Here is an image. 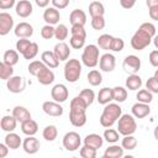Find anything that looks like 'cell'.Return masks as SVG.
<instances>
[{
	"label": "cell",
	"instance_id": "03108f58",
	"mask_svg": "<svg viewBox=\"0 0 158 158\" xmlns=\"http://www.w3.org/2000/svg\"><path fill=\"white\" fill-rule=\"evenodd\" d=\"M153 135H154V138L158 141V125L156 126V128H154V131H153Z\"/></svg>",
	"mask_w": 158,
	"mask_h": 158
},
{
	"label": "cell",
	"instance_id": "7c38bea8",
	"mask_svg": "<svg viewBox=\"0 0 158 158\" xmlns=\"http://www.w3.org/2000/svg\"><path fill=\"white\" fill-rule=\"evenodd\" d=\"M14 27V19L9 12H0V35L6 36Z\"/></svg>",
	"mask_w": 158,
	"mask_h": 158
},
{
	"label": "cell",
	"instance_id": "7402d4cb",
	"mask_svg": "<svg viewBox=\"0 0 158 158\" xmlns=\"http://www.w3.org/2000/svg\"><path fill=\"white\" fill-rule=\"evenodd\" d=\"M41 60L47 65V67H49L51 69H54V68H57L58 65H59V59L56 57V54L53 53V51L51 52V51H44V52H42V54H41Z\"/></svg>",
	"mask_w": 158,
	"mask_h": 158
},
{
	"label": "cell",
	"instance_id": "52a82bcc",
	"mask_svg": "<svg viewBox=\"0 0 158 158\" xmlns=\"http://www.w3.org/2000/svg\"><path fill=\"white\" fill-rule=\"evenodd\" d=\"M122 67L125 72H127L128 74H137V72L141 68V59L135 54H130L123 59Z\"/></svg>",
	"mask_w": 158,
	"mask_h": 158
},
{
	"label": "cell",
	"instance_id": "1f68e13d",
	"mask_svg": "<svg viewBox=\"0 0 158 158\" xmlns=\"http://www.w3.org/2000/svg\"><path fill=\"white\" fill-rule=\"evenodd\" d=\"M2 62L9 64V65H15L19 63V52L15 49H7L5 51L4 56H2Z\"/></svg>",
	"mask_w": 158,
	"mask_h": 158
},
{
	"label": "cell",
	"instance_id": "c3c4849f",
	"mask_svg": "<svg viewBox=\"0 0 158 158\" xmlns=\"http://www.w3.org/2000/svg\"><path fill=\"white\" fill-rule=\"evenodd\" d=\"M69 44L74 49H81L85 44V38L79 37V36H72L70 40H69Z\"/></svg>",
	"mask_w": 158,
	"mask_h": 158
},
{
	"label": "cell",
	"instance_id": "f35d334b",
	"mask_svg": "<svg viewBox=\"0 0 158 158\" xmlns=\"http://www.w3.org/2000/svg\"><path fill=\"white\" fill-rule=\"evenodd\" d=\"M112 94H114V100L116 102H123L127 99V90L123 86L112 88Z\"/></svg>",
	"mask_w": 158,
	"mask_h": 158
},
{
	"label": "cell",
	"instance_id": "816d5d0a",
	"mask_svg": "<svg viewBox=\"0 0 158 158\" xmlns=\"http://www.w3.org/2000/svg\"><path fill=\"white\" fill-rule=\"evenodd\" d=\"M31 43H32V42H31L30 40H27V38H19L17 42H16V51H17L20 54H22V53L27 49V47H28Z\"/></svg>",
	"mask_w": 158,
	"mask_h": 158
},
{
	"label": "cell",
	"instance_id": "9f6ffc18",
	"mask_svg": "<svg viewBox=\"0 0 158 158\" xmlns=\"http://www.w3.org/2000/svg\"><path fill=\"white\" fill-rule=\"evenodd\" d=\"M148 59H149V63H151L154 68H158V49L152 51V52L149 53Z\"/></svg>",
	"mask_w": 158,
	"mask_h": 158
},
{
	"label": "cell",
	"instance_id": "3957f363",
	"mask_svg": "<svg viewBox=\"0 0 158 158\" xmlns=\"http://www.w3.org/2000/svg\"><path fill=\"white\" fill-rule=\"evenodd\" d=\"M99 56H100V49L99 46L96 44H88L83 49L81 54V62L85 67L88 68H94L99 64Z\"/></svg>",
	"mask_w": 158,
	"mask_h": 158
},
{
	"label": "cell",
	"instance_id": "7bdbcfd3",
	"mask_svg": "<svg viewBox=\"0 0 158 158\" xmlns=\"http://www.w3.org/2000/svg\"><path fill=\"white\" fill-rule=\"evenodd\" d=\"M46 67V64L42 60H32L28 64V73L33 77H37V74L41 72V69H43Z\"/></svg>",
	"mask_w": 158,
	"mask_h": 158
},
{
	"label": "cell",
	"instance_id": "8fae6325",
	"mask_svg": "<svg viewBox=\"0 0 158 158\" xmlns=\"http://www.w3.org/2000/svg\"><path fill=\"white\" fill-rule=\"evenodd\" d=\"M116 65V58L111 53H104L99 59V67L102 72H112Z\"/></svg>",
	"mask_w": 158,
	"mask_h": 158
},
{
	"label": "cell",
	"instance_id": "5b68a950",
	"mask_svg": "<svg viewBox=\"0 0 158 158\" xmlns=\"http://www.w3.org/2000/svg\"><path fill=\"white\" fill-rule=\"evenodd\" d=\"M137 130V123L135 120L133 115H121V117L118 118L117 122V131L120 132V135L122 136H127V135H133Z\"/></svg>",
	"mask_w": 158,
	"mask_h": 158
},
{
	"label": "cell",
	"instance_id": "5bb4252c",
	"mask_svg": "<svg viewBox=\"0 0 158 158\" xmlns=\"http://www.w3.org/2000/svg\"><path fill=\"white\" fill-rule=\"evenodd\" d=\"M131 112H132V115H133L136 118H144L146 116H148V115L151 114L149 104H144V102L137 101L136 104L132 105Z\"/></svg>",
	"mask_w": 158,
	"mask_h": 158
},
{
	"label": "cell",
	"instance_id": "6f0895ef",
	"mask_svg": "<svg viewBox=\"0 0 158 158\" xmlns=\"http://www.w3.org/2000/svg\"><path fill=\"white\" fill-rule=\"evenodd\" d=\"M14 5H15V0H0V9L1 10L11 9Z\"/></svg>",
	"mask_w": 158,
	"mask_h": 158
},
{
	"label": "cell",
	"instance_id": "681fc988",
	"mask_svg": "<svg viewBox=\"0 0 158 158\" xmlns=\"http://www.w3.org/2000/svg\"><path fill=\"white\" fill-rule=\"evenodd\" d=\"M146 89H148L153 94H158V79L154 75L148 78V80L146 81Z\"/></svg>",
	"mask_w": 158,
	"mask_h": 158
},
{
	"label": "cell",
	"instance_id": "4dcf8cb0",
	"mask_svg": "<svg viewBox=\"0 0 158 158\" xmlns=\"http://www.w3.org/2000/svg\"><path fill=\"white\" fill-rule=\"evenodd\" d=\"M89 14L91 17H96V16H104L105 14V7L102 5V2L100 1H91L89 4Z\"/></svg>",
	"mask_w": 158,
	"mask_h": 158
},
{
	"label": "cell",
	"instance_id": "30bf717a",
	"mask_svg": "<svg viewBox=\"0 0 158 158\" xmlns=\"http://www.w3.org/2000/svg\"><path fill=\"white\" fill-rule=\"evenodd\" d=\"M51 96L54 101L60 104V102H64L68 99L69 91H68V89L64 84H56L51 90Z\"/></svg>",
	"mask_w": 158,
	"mask_h": 158
},
{
	"label": "cell",
	"instance_id": "f907efd6",
	"mask_svg": "<svg viewBox=\"0 0 158 158\" xmlns=\"http://www.w3.org/2000/svg\"><path fill=\"white\" fill-rule=\"evenodd\" d=\"M105 19L104 16H96V17H91V27L96 31H100L105 27Z\"/></svg>",
	"mask_w": 158,
	"mask_h": 158
},
{
	"label": "cell",
	"instance_id": "7a4b0ae2",
	"mask_svg": "<svg viewBox=\"0 0 158 158\" xmlns=\"http://www.w3.org/2000/svg\"><path fill=\"white\" fill-rule=\"evenodd\" d=\"M122 115V109L116 102H109L105 105L102 114L100 116V125L105 128L111 127Z\"/></svg>",
	"mask_w": 158,
	"mask_h": 158
},
{
	"label": "cell",
	"instance_id": "94428289",
	"mask_svg": "<svg viewBox=\"0 0 158 158\" xmlns=\"http://www.w3.org/2000/svg\"><path fill=\"white\" fill-rule=\"evenodd\" d=\"M9 147H7V144L4 142V143H0V158H5L6 156H7V153H9Z\"/></svg>",
	"mask_w": 158,
	"mask_h": 158
},
{
	"label": "cell",
	"instance_id": "91938a15",
	"mask_svg": "<svg viewBox=\"0 0 158 158\" xmlns=\"http://www.w3.org/2000/svg\"><path fill=\"white\" fill-rule=\"evenodd\" d=\"M148 14H149V17L154 21H158V6H153V7H149L148 9Z\"/></svg>",
	"mask_w": 158,
	"mask_h": 158
},
{
	"label": "cell",
	"instance_id": "cb8c5ba5",
	"mask_svg": "<svg viewBox=\"0 0 158 158\" xmlns=\"http://www.w3.org/2000/svg\"><path fill=\"white\" fill-rule=\"evenodd\" d=\"M69 22L72 25H83L84 26L86 23V14L80 9H75L69 15Z\"/></svg>",
	"mask_w": 158,
	"mask_h": 158
},
{
	"label": "cell",
	"instance_id": "44dd1931",
	"mask_svg": "<svg viewBox=\"0 0 158 158\" xmlns=\"http://www.w3.org/2000/svg\"><path fill=\"white\" fill-rule=\"evenodd\" d=\"M84 144H86L89 147H93L95 149H99L104 144V137H101L98 133H89L84 138Z\"/></svg>",
	"mask_w": 158,
	"mask_h": 158
},
{
	"label": "cell",
	"instance_id": "ffe728a7",
	"mask_svg": "<svg viewBox=\"0 0 158 158\" xmlns=\"http://www.w3.org/2000/svg\"><path fill=\"white\" fill-rule=\"evenodd\" d=\"M36 78H37V80H38L40 84H42V85H49V84H52L54 81V73L51 70L49 67L46 65L43 69H41V72L37 74Z\"/></svg>",
	"mask_w": 158,
	"mask_h": 158
},
{
	"label": "cell",
	"instance_id": "7dc6e473",
	"mask_svg": "<svg viewBox=\"0 0 158 158\" xmlns=\"http://www.w3.org/2000/svg\"><path fill=\"white\" fill-rule=\"evenodd\" d=\"M54 31H56V27H53V25H47L46 23L41 28V36L44 40H51L52 37H54Z\"/></svg>",
	"mask_w": 158,
	"mask_h": 158
},
{
	"label": "cell",
	"instance_id": "d4e9b609",
	"mask_svg": "<svg viewBox=\"0 0 158 158\" xmlns=\"http://www.w3.org/2000/svg\"><path fill=\"white\" fill-rule=\"evenodd\" d=\"M21 131L22 133H25L26 136H35L38 131V125L35 120L28 118L23 122H21Z\"/></svg>",
	"mask_w": 158,
	"mask_h": 158
},
{
	"label": "cell",
	"instance_id": "9a60e30c",
	"mask_svg": "<svg viewBox=\"0 0 158 158\" xmlns=\"http://www.w3.org/2000/svg\"><path fill=\"white\" fill-rule=\"evenodd\" d=\"M15 11H16L17 16H20L22 19H26L32 14L33 7H32V4L28 0H20L15 5Z\"/></svg>",
	"mask_w": 158,
	"mask_h": 158
},
{
	"label": "cell",
	"instance_id": "bcb514c9",
	"mask_svg": "<svg viewBox=\"0 0 158 158\" xmlns=\"http://www.w3.org/2000/svg\"><path fill=\"white\" fill-rule=\"evenodd\" d=\"M96 151H98V149L84 144V147L80 148L79 154H80L81 158H95V157H96Z\"/></svg>",
	"mask_w": 158,
	"mask_h": 158
},
{
	"label": "cell",
	"instance_id": "4316f807",
	"mask_svg": "<svg viewBox=\"0 0 158 158\" xmlns=\"http://www.w3.org/2000/svg\"><path fill=\"white\" fill-rule=\"evenodd\" d=\"M96 100H98L99 104H101V105H106V104L111 102V101L114 100L112 89H111V88H102V89H100Z\"/></svg>",
	"mask_w": 158,
	"mask_h": 158
},
{
	"label": "cell",
	"instance_id": "ba28073f",
	"mask_svg": "<svg viewBox=\"0 0 158 158\" xmlns=\"http://www.w3.org/2000/svg\"><path fill=\"white\" fill-rule=\"evenodd\" d=\"M6 88L10 93L19 94L25 90V80L20 75H12L10 79L6 80Z\"/></svg>",
	"mask_w": 158,
	"mask_h": 158
},
{
	"label": "cell",
	"instance_id": "f5cc1de1",
	"mask_svg": "<svg viewBox=\"0 0 158 158\" xmlns=\"http://www.w3.org/2000/svg\"><path fill=\"white\" fill-rule=\"evenodd\" d=\"M70 33H72V36H79V37L86 38V31L83 25H72Z\"/></svg>",
	"mask_w": 158,
	"mask_h": 158
},
{
	"label": "cell",
	"instance_id": "db71d44e",
	"mask_svg": "<svg viewBox=\"0 0 158 158\" xmlns=\"http://www.w3.org/2000/svg\"><path fill=\"white\" fill-rule=\"evenodd\" d=\"M125 47V42L122 38L120 37H114L112 40V43H111V51L114 52H121Z\"/></svg>",
	"mask_w": 158,
	"mask_h": 158
},
{
	"label": "cell",
	"instance_id": "277c9868",
	"mask_svg": "<svg viewBox=\"0 0 158 158\" xmlns=\"http://www.w3.org/2000/svg\"><path fill=\"white\" fill-rule=\"evenodd\" d=\"M81 74V63L79 59H69L64 65V78L69 83H75L79 80Z\"/></svg>",
	"mask_w": 158,
	"mask_h": 158
},
{
	"label": "cell",
	"instance_id": "d6986e66",
	"mask_svg": "<svg viewBox=\"0 0 158 158\" xmlns=\"http://www.w3.org/2000/svg\"><path fill=\"white\" fill-rule=\"evenodd\" d=\"M43 20L47 25H57L60 20V14L56 7H47L43 12Z\"/></svg>",
	"mask_w": 158,
	"mask_h": 158
},
{
	"label": "cell",
	"instance_id": "e575fe53",
	"mask_svg": "<svg viewBox=\"0 0 158 158\" xmlns=\"http://www.w3.org/2000/svg\"><path fill=\"white\" fill-rule=\"evenodd\" d=\"M88 81H89V84L91 85V86H99L100 84H101V81H102V75H101V73L99 72V70H96V69H93V70H90L89 73H88Z\"/></svg>",
	"mask_w": 158,
	"mask_h": 158
},
{
	"label": "cell",
	"instance_id": "f546056e",
	"mask_svg": "<svg viewBox=\"0 0 158 158\" xmlns=\"http://www.w3.org/2000/svg\"><path fill=\"white\" fill-rule=\"evenodd\" d=\"M142 86V79L138 74H130L126 79V88L128 90H138Z\"/></svg>",
	"mask_w": 158,
	"mask_h": 158
},
{
	"label": "cell",
	"instance_id": "836d02e7",
	"mask_svg": "<svg viewBox=\"0 0 158 158\" xmlns=\"http://www.w3.org/2000/svg\"><path fill=\"white\" fill-rule=\"evenodd\" d=\"M114 37L111 35L104 33L98 38V46L101 49H106V51H111V43H112Z\"/></svg>",
	"mask_w": 158,
	"mask_h": 158
},
{
	"label": "cell",
	"instance_id": "484cf974",
	"mask_svg": "<svg viewBox=\"0 0 158 158\" xmlns=\"http://www.w3.org/2000/svg\"><path fill=\"white\" fill-rule=\"evenodd\" d=\"M4 142L7 144V147L10 149H17L22 144V141H21L20 136L17 133H15V132H7V135L5 136Z\"/></svg>",
	"mask_w": 158,
	"mask_h": 158
},
{
	"label": "cell",
	"instance_id": "74e56055",
	"mask_svg": "<svg viewBox=\"0 0 158 158\" xmlns=\"http://www.w3.org/2000/svg\"><path fill=\"white\" fill-rule=\"evenodd\" d=\"M120 138V132L117 130H114V128H110L107 127L105 131H104V139L109 143H116Z\"/></svg>",
	"mask_w": 158,
	"mask_h": 158
},
{
	"label": "cell",
	"instance_id": "603a6c76",
	"mask_svg": "<svg viewBox=\"0 0 158 158\" xmlns=\"http://www.w3.org/2000/svg\"><path fill=\"white\" fill-rule=\"evenodd\" d=\"M17 120L15 118L14 115H5L2 116L1 118V122H0V126H1V130L5 131V132H14V130L16 128V125H17Z\"/></svg>",
	"mask_w": 158,
	"mask_h": 158
},
{
	"label": "cell",
	"instance_id": "6125c7cd",
	"mask_svg": "<svg viewBox=\"0 0 158 158\" xmlns=\"http://www.w3.org/2000/svg\"><path fill=\"white\" fill-rule=\"evenodd\" d=\"M49 1H51V0H35L36 5H37L38 7H47L48 4H49Z\"/></svg>",
	"mask_w": 158,
	"mask_h": 158
},
{
	"label": "cell",
	"instance_id": "be15d7a7",
	"mask_svg": "<svg viewBox=\"0 0 158 158\" xmlns=\"http://www.w3.org/2000/svg\"><path fill=\"white\" fill-rule=\"evenodd\" d=\"M146 4L149 7H153V6H158V0H146Z\"/></svg>",
	"mask_w": 158,
	"mask_h": 158
},
{
	"label": "cell",
	"instance_id": "9c48e42d",
	"mask_svg": "<svg viewBox=\"0 0 158 158\" xmlns=\"http://www.w3.org/2000/svg\"><path fill=\"white\" fill-rule=\"evenodd\" d=\"M42 110L46 115L52 116V117H58L63 115V107L59 105L57 101H44L42 104Z\"/></svg>",
	"mask_w": 158,
	"mask_h": 158
},
{
	"label": "cell",
	"instance_id": "f1b7e54d",
	"mask_svg": "<svg viewBox=\"0 0 158 158\" xmlns=\"http://www.w3.org/2000/svg\"><path fill=\"white\" fill-rule=\"evenodd\" d=\"M123 156V148L118 144H112L107 147L102 154L104 158H121Z\"/></svg>",
	"mask_w": 158,
	"mask_h": 158
},
{
	"label": "cell",
	"instance_id": "ab89813d",
	"mask_svg": "<svg viewBox=\"0 0 158 158\" xmlns=\"http://www.w3.org/2000/svg\"><path fill=\"white\" fill-rule=\"evenodd\" d=\"M136 99L139 102L149 104L153 100V93H151L148 89H141V90H138V93L136 95Z\"/></svg>",
	"mask_w": 158,
	"mask_h": 158
},
{
	"label": "cell",
	"instance_id": "8992f818",
	"mask_svg": "<svg viewBox=\"0 0 158 158\" xmlns=\"http://www.w3.org/2000/svg\"><path fill=\"white\" fill-rule=\"evenodd\" d=\"M80 144H81V138H80V135L78 132L70 131V132H67L64 135V137H63V147L67 151L74 152L78 148H80Z\"/></svg>",
	"mask_w": 158,
	"mask_h": 158
},
{
	"label": "cell",
	"instance_id": "b9f144b4",
	"mask_svg": "<svg viewBox=\"0 0 158 158\" xmlns=\"http://www.w3.org/2000/svg\"><path fill=\"white\" fill-rule=\"evenodd\" d=\"M14 75V68L12 65H9L4 62L0 63V78L2 80H7Z\"/></svg>",
	"mask_w": 158,
	"mask_h": 158
},
{
	"label": "cell",
	"instance_id": "60d3db41",
	"mask_svg": "<svg viewBox=\"0 0 158 158\" xmlns=\"http://www.w3.org/2000/svg\"><path fill=\"white\" fill-rule=\"evenodd\" d=\"M68 35H69L68 27H67L64 23H58L57 27H56V31H54V37H56L59 42H62V41H64V40L68 37Z\"/></svg>",
	"mask_w": 158,
	"mask_h": 158
},
{
	"label": "cell",
	"instance_id": "003e7915",
	"mask_svg": "<svg viewBox=\"0 0 158 158\" xmlns=\"http://www.w3.org/2000/svg\"><path fill=\"white\" fill-rule=\"evenodd\" d=\"M154 77L158 79V69H156V72H154Z\"/></svg>",
	"mask_w": 158,
	"mask_h": 158
},
{
	"label": "cell",
	"instance_id": "11a10c76",
	"mask_svg": "<svg viewBox=\"0 0 158 158\" xmlns=\"http://www.w3.org/2000/svg\"><path fill=\"white\" fill-rule=\"evenodd\" d=\"M53 7L58 9V10H62V9H65L68 5H69V0H51Z\"/></svg>",
	"mask_w": 158,
	"mask_h": 158
},
{
	"label": "cell",
	"instance_id": "8d00e7d4",
	"mask_svg": "<svg viewBox=\"0 0 158 158\" xmlns=\"http://www.w3.org/2000/svg\"><path fill=\"white\" fill-rule=\"evenodd\" d=\"M69 109H70V110H77V111H86L88 105H86V102L78 95V96H75L74 99H72Z\"/></svg>",
	"mask_w": 158,
	"mask_h": 158
},
{
	"label": "cell",
	"instance_id": "6da1fadb",
	"mask_svg": "<svg viewBox=\"0 0 158 158\" xmlns=\"http://www.w3.org/2000/svg\"><path fill=\"white\" fill-rule=\"evenodd\" d=\"M156 36V26L152 22H143L131 38V47L136 51H142L148 47Z\"/></svg>",
	"mask_w": 158,
	"mask_h": 158
},
{
	"label": "cell",
	"instance_id": "e7e4bbea",
	"mask_svg": "<svg viewBox=\"0 0 158 158\" xmlns=\"http://www.w3.org/2000/svg\"><path fill=\"white\" fill-rule=\"evenodd\" d=\"M152 41H153V44H154V47L158 49V35H156V36L153 37V40H152Z\"/></svg>",
	"mask_w": 158,
	"mask_h": 158
},
{
	"label": "cell",
	"instance_id": "ee69618b",
	"mask_svg": "<svg viewBox=\"0 0 158 158\" xmlns=\"http://www.w3.org/2000/svg\"><path fill=\"white\" fill-rule=\"evenodd\" d=\"M38 54V44L36 43V42H32L28 47H27V49L22 53V57L25 58V59H33Z\"/></svg>",
	"mask_w": 158,
	"mask_h": 158
},
{
	"label": "cell",
	"instance_id": "2e32d148",
	"mask_svg": "<svg viewBox=\"0 0 158 158\" xmlns=\"http://www.w3.org/2000/svg\"><path fill=\"white\" fill-rule=\"evenodd\" d=\"M14 32L19 38H30L33 35V27L28 22H20L16 25Z\"/></svg>",
	"mask_w": 158,
	"mask_h": 158
},
{
	"label": "cell",
	"instance_id": "4fadbf2b",
	"mask_svg": "<svg viewBox=\"0 0 158 158\" xmlns=\"http://www.w3.org/2000/svg\"><path fill=\"white\" fill-rule=\"evenodd\" d=\"M40 147H41V143L35 136H27V138H25L22 142V148L27 154L37 153Z\"/></svg>",
	"mask_w": 158,
	"mask_h": 158
},
{
	"label": "cell",
	"instance_id": "ac0fdd59",
	"mask_svg": "<svg viewBox=\"0 0 158 158\" xmlns=\"http://www.w3.org/2000/svg\"><path fill=\"white\" fill-rule=\"evenodd\" d=\"M53 53L59 59V62H63V60H67L69 58V56H70V48H69V46L64 41H62V42H58L54 46Z\"/></svg>",
	"mask_w": 158,
	"mask_h": 158
},
{
	"label": "cell",
	"instance_id": "e0dca14e",
	"mask_svg": "<svg viewBox=\"0 0 158 158\" xmlns=\"http://www.w3.org/2000/svg\"><path fill=\"white\" fill-rule=\"evenodd\" d=\"M69 121L74 127H81L86 123V111L69 110Z\"/></svg>",
	"mask_w": 158,
	"mask_h": 158
},
{
	"label": "cell",
	"instance_id": "f6af8a7d",
	"mask_svg": "<svg viewBox=\"0 0 158 158\" xmlns=\"http://www.w3.org/2000/svg\"><path fill=\"white\" fill-rule=\"evenodd\" d=\"M79 96L86 102L88 106H90L94 100H95V93L91 90V89H83L80 93H79Z\"/></svg>",
	"mask_w": 158,
	"mask_h": 158
},
{
	"label": "cell",
	"instance_id": "d590c367",
	"mask_svg": "<svg viewBox=\"0 0 158 158\" xmlns=\"http://www.w3.org/2000/svg\"><path fill=\"white\" fill-rule=\"evenodd\" d=\"M121 146L123 149H127V151H132L137 147V138L133 137L132 135H127V136H123L122 141H121Z\"/></svg>",
	"mask_w": 158,
	"mask_h": 158
},
{
	"label": "cell",
	"instance_id": "680465c9",
	"mask_svg": "<svg viewBox=\"0 0 158 158\" xmlns=\"http://www.w3.org/2000/svg\"><path fill=\"white\" fill-rule=\"evenodd\" d=\"M137 0H120V5L123 7V9H132L135 6Z\"/></svg>",
	"mask_w": 158,
	"mask_h": 158
},
{
	"label": "cell",
	"instance_id": "d6a6232c",
	"mask_svg": "<svg viewBox=\"0 0 158 158\" xmlns=\"http://www.w3.org/2000/svg\"><path fill=\"white\" fill-rule=\"evenodd\" d=\"M42 136H43V138H44L46 141L52 142V141H54V139L57 138V136H58V130H57V127H56L54 125H48V126H46V127L43 128Z\"/></svg>",
	"mask_w": 158,
	"mask_h": 158
},
{
	"label": "cell",
	"instance_id": "83f0119b",
	"mask_svg": "<svg viewBox=\"0 0 158 158\" xmlns=\"http://www.w3.org/2000/svg\"><path fill=\"white\" fill-rule=\"evenodd\" d=\"M12 115L15 116V118L19 122H23V121L31 118V112L25 106H20V105H17L12 109Z\"/></svg>",
	"mask_w": 158,
	"mask_h": 158
}]
</instances>
